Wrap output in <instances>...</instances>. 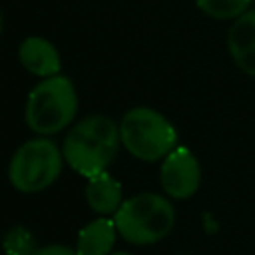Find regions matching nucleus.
Returning <instances> with one entry per match:
<instances>
[{"mask_svg": "<svg viewBox=\"0 0 255 255\" xmlns=\"http://www.w3.org/2000/svg\"><path fill=\"white\" fill-rule=\"evenodd\" d=\"M120 145V124L110 116L92 114L72 126L64 137L62 153L72 171L90 179L108 171Z\"/></svg>", "mask_w": 255, "mask_h": 255, "instance_id": "obj_1", "label": "nucleus"}, {"mask_svg": "<svg viewBox=\"0 0 255 255\" xmlns=\"http://www.w3.org/2000/svg\"><path fill=\"white\" fill-rule=\"evenodd\" d=\"M80 108V98L74 82L64 76L42 78L26 98L24 120L36 135H54L68 128Z\"/></svg>", "mask_w": 255, "mask_h": 255, "instance_id": "obj_2", "label": "nucleus"}, {"mask_svg": "<svg viewBox=\"0 0 255 255\" xmlns=\"http://www.w3.org/2000/svg\"><path fill=\"white\" fill-rule=\"evenodd\" d=\"M118 235L131 245H153L169 235L175 225V209L167 195L143 191L124 199L112 215Z\"/></svg>", "mask_w": 255, "mask_h": 255, "instance_id": "obj_3", "label": "nucleus"}, {"mask_svg": "<svg viewBox=\"0 0 255 255\" xmlns=\"http://www.w3.org/2000/svg\"><path fill=\"white\" fill-rule=\"evenodd\" d=\"M120 139L135 159L157 161L177 147V129L157 110L135 106L120 120Z\"/></svg>", "mask_w": 255, "mask_h": 255, "instance_id": "obj_4", "label": "nucleus"}, {"mask_svg": "<svg viewBox=\"0 0 255 255\" xmlns=\"http://www.w3.org/2000/svg\"><path fill=\"white\" fill-rule=\"evenodd\" d=\"M64 153L50 137L24 141L8 163V181L20 193H38L56 183L64 169Z\"/></svg>", "mask_w": 255, "mask_h": 255, "instance_id": "obj_5", "label": "nucleus"}, {"mask_svg": "<svg viewBox=\"0 0 255 255\" xmlns=\"http://www.w3.org/2000/svg\"><path fill=\"white\" fill-rule=\"evenodd\" d=\"M159 183L169 199H187L199 189L201 167L191 149L177 145L161 159Z\"/></svg>", "mask_w": 255, "mask_h": 255, "instance_id": "obj_6", "label": "nucleus"}, {"mask_svg": "<svg viewBox=\"0 0 255 255\" xmlns=\"http://www.w3.org/2000/svg\"><path fill=\"white\" fill-rule=\"evenodd\" d=\"M18 60L26 72L38 78L62 74V58L58 48L42 36H28L18 46Z\"/></svg>", "mask_w": 255, "mask_h": 255, "instance_id": "obj_7", "label": "nucleus"}, {"mask_svg": "<svg viewBox=\"0 0 255 255\" xmlns=\"http://www.w3.org/2000/svg\"><path fill=\"white\" fill-rule=\"evenodd\" d=\"M227 50L241 72L255 78V10L237 16L227 32Z\"/></svg>", "mask_w": 255, "mask_h": 255, "instance_id": "obj_8", "label": "nucleus"}, {"mask_svg": "<svg viewBox=\"0 0 255 255\" xmlns=\"http://www.w3.org/2000/svg\"><path fill=\"white\" fill-rule=\"evenodd\" d=\"M118 229L114 217L102 215L86 223L76 235V251L78 255H110L114 253V245L118 239Z\"/></svg>", "mask_w": 255, "mask_h": 255, "instance_id": "obj_9", "label": "nucleus"}, {"mask_svg": "<svg viewBox=\"0 0 255 255\" xmlns=\"http://www.w3.org/2000/svg\"><path fill=\"white\" fill-rule=\"evenodd\" d=\"M84 195H86L88 207L98 215H108L110 217L124 203L122 183L108 171H102V173L90 177L88 183H86Z\"/></svg>", "mask_w": 255, "mask_h": 255, "instance_id": "obj_10", "label": "nucleus"}, {"mask_svg": "<svg viewBox=\"0 0 255 255\" xmlns=\"http://www.w3.org/2000/svg\"><path fill=\"white\" fill-rule=\"evenodd\" d=\"M251 2L253 0H195L197 8L215 20H235L247 12Z\"/></svg>", "mask_w": 255, "mask_h": 255, "instance_id": "obj_11", "label": "nucleus"}, {"mask_svg": "<svg viewBox=\"0 0 255 255\" xmlns=\"http://www.w3.org/2000/svg\"><path fill=\"white\" fill-rule=\"evenodd\" d=\"M2 247L6 255H32L38 249L32 233L22 225H14L6 231L2 237Z\"/></svg>", "mask_w": 255, "mask_h": 255, "instance_id": "obj_12", "label": "nucleus"}, {"mask_svg": "<svg viewBox=\"0 0 255 255\" xmlns=\"http://www.w3.org/2000/svg\"><path fill=\"white\" fill-rule=\"evenodd\" d=\"M32 255H78V251H76V247L52 243V245H42V247H38Z\"/></svg>", "mask_w": 255, "mask_h": 255, "instance_id": "obj_13", "label": "nucleus"}, {"mask_svg": "<svg viewBox=\"0 0 255 255\" xmlns=\"http://www.w3.org/2000/svg\"><path fill=\"white\" fill-rule=\"evenodd\" d=\"M110 255H131V253H128V251H114V253H110Z\"/></svg>", "mask_w": 255, "mask_h": 255, "instance_id": "obj_14", "label": "nucleus"}, {"mask_svg": "<svg viewBox=\"0 0 255 255\" xmlns=\"http://www.w3.org/2000/svg\"><path fill=\"white\" fill-rule=\"evenodd\" d=\"M0 32H2V14H0Z\"/></svg>", "mask_w": 255, "mask_h": 255, "instance_id": "obj_15", "label": "nucleus"}, {"mask_svg": "<svg viewBox=\"0 0 255 255\" xmlns=\"http://www.w3.org/2000/svg\"><path fill=\"white\" fill-rule=\"evenodd\" d=\"M253 4H255V0H253Z\"/></svg>", "mask_w": 255, "mask_h": 255, "instance_id": "obj_16", "label": "nucleus"}]
</instances>
